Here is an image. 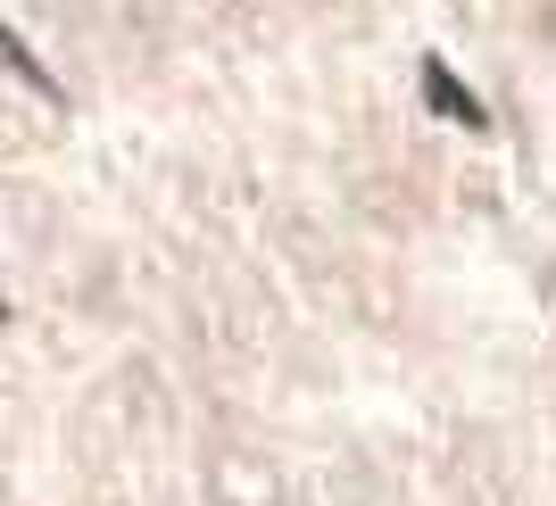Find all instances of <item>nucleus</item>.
I'll use <instances>...</instances> for the list:
<instances>
[{
	"instance_id": "nucleus-1",
	"label": "nucleus",
	"mask_w": 556,
	"mask_h": 506,
	"mask_svg": "<svg viewBox=\"0 0 556 506\" xmlns=\"http://www.w3.org/2000/svg\"><path fill=\"white\" fill-rule=\"evenodd\" d=\"M424 100H432V116H448V125H465V134H482V125H490V109L465 92L441 59H424Z\"/></svg>"
},
{
	"instance_id": "nucleus-2",
	"label": "nucleus",
	"mask_w": 556,
	"mask_h": 506,
	"mask_svg": "<svg viewBox=\"0 0 556 506\" xmlns=\"http://www.w3.org/2000/svg\"><path fill=\"white\" fill-rule=\"evenodd\" d=\"M0 67L17 75V84H34V92H42V100H59V75H50L42 59L25 50V34H9V25H0Z\"/></svg>"
}]
</instances>
